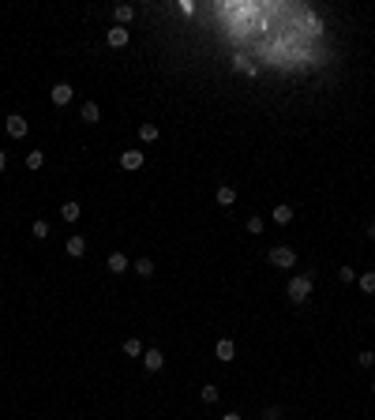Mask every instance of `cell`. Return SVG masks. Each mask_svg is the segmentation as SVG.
Here are the masks:
<instances>
[{"instance_id": "1", "label": "cell", "mask_w": 375, "mask_h": 420, "mask_svg": "<svg viewBox=\"0 0 375 420\" xmlns=\"http://www.w3.org/2000/svg\"><path fill=\"white\" fill-rule=\"evenodd\" d=\"M308 293H312V278H293L289 281V296L300 304V300H308Z\"/></svg>"}, {"instance_id": "2", "label": "cell", "mask_w": 375, "mask_h": 420, "mask_svg": "<svg viewBox=\"0 0 375 420\" xmlns=\"http://www.w3.org/2000/svg\"><path fill=\"white\" fill-rule=\"evenodd\" d=\"M270 263L274 266H293L297 255H293V248H274V252H270Z\"/></svg>"}, {"instance_id": "3", "label": "cell", "mask_w": 375, "mask_h": 420, "mask_svg": "<svg viewBox=\"0 0 375 420\" xmlns=\"http://www.w3.org/2000/svg\"><path fill=\"white\" fill-rule=\"evenodd\" d=\"M8 135H12V139H23V135H27V120H23V116H8Z\"/></svg>"}, {"instance_id": "4", "label": "cell", "mask_w": 375, "mask_h": 420, "mask_svg": "<svg viewBox=\"0 0 375 420\" xmlns=\"http://www.w3.org/2000/svg\"><path fill=\"white\" fill-rule=\"evenodd\" d=\"M143 364H146V372H161V364H165V356H161L158 349H150V353L143 356Z\"/></svg>"}, {"instance_id": "5", "label": "cell", "mask_w": 375, "mask_h": 420, "mask_svg": "<svg viewBox=\"0 0 375 420\" xmlns=\"http://www.w3.org/2000/svg\"><path fill=\"white\" fill-rule=\"evenodd\" d=\"M53 101H57V105H68V101H72V86L57 83V86H53Z\"/></svg>"}, {"instance_id": "6", "label": "cell", "mask_w": 375, "mask_h": 420, "mask_svg": "<svg viewBox=\"0 0 375 420\" xmlns=\"http://www.w3.org/2000/svg\"><path fill=\"white\" fill-rule=\"evenodd\" d=\"M120 165L124 169H139L143 165V154H139V150H124V154H120Z\"/></svg>"}, {"instance_id": "7", "label": "cell", "mask_w": 375, "mask_h": 420, "mask_svg": "<svg viewBox=\"0 0 375 420\" xmlns=\"http://www.w3.org/2000/svg\"><path fill=\"white\" fill-rule=\"evenodd\" d=\"M233 353H236V345H233L229 338H221L218 341V360H233Z\"/></svg>"}, {"instance_id": "8", "label": "cell", "mask_w": 375, "mask_h": 420, "mask_svg": "<svg viewBox=\"0 0 375 420\" xmlns=\"http://www.w3.org/2000/svg\"><path fill=\"white\" fill-rule=\"evenodd\" d=\"M109 45H116V49H120V45H128V30H124V27H113V30H109Z\"/></svg>"}, {"instance_id": "9", "label": "cell", "mask_w": 375, "mask_h": 420, "mask_svg": "<svg viewBox=\"0 0 375 420\" xmlns=\"http://www.w3.org/2000/svg\"><path fill=\"white\" fill-rule=\"evenodd\" d=\"M109 270H113V274H124V270H128V259H124L120 252H113L109 255Z\"/></svg>"}, {"instance_id": "10", "label": "cell", "mask_w": 375, "mask_h": 420, "mask_svg": "<svg viewBox=\"0 0 375 420\" xmlns=\"http://www.w3.org/2000/svg\"><path fill=\"white\" fill-rule=\"evenodd\" d=\"M60 218H64V222H75V218H79V203H64V207H60Z\"/></svg>"}, {"instance_id": "11", "label": "cell", "mask_w": 375, "mask_h": 420, "mask_svg": "<svg viewBox=\"0 0 375 420\" xmlns=\"http://www.w3.org/2000/svg\"><path fill=\"white\" fill-rule=\"evenodd\" d=\"M68 252H72V255H83V252H87V240H83V237H72V240H68Z\"/></svg>"}, {"instance_id": "12", "label": "cell", "mask_w": 375, "mask_h": 420, "mask_svg": "<svg viewBox=\"0 0 375 420\" xmlns=\"http://www.w3.org/2000/svg\"><path fill=\"white\" fill-rule=\"evenodd\" d=\"M83 120L98 124V105H94V101H87V105H83Z\"/></svg>"}, {"instance_id": "13", "label": "cell", "mask_w": 375, "mask_h": 420, "mask_svg": "<svg viewBox=\"0 0 375 420\" xmlns=\"http://www.w3.org/2000/svg\"><path fill=\"white\" fill-rule=\"evenodd\" d=\"M274 222H278V225L293 222V210H289V207H278V210H274Z\"/></svg>"}, {"instance_id": "14", "label": "cell", "mask_w": 375, "mask_h": 420, "mask_svg": "<svg viewBox=\"0 0 375 420\" xmlns=\"http://www.w3.org/2000/svg\"><path fill=\"white\" fill-rule=\"evenodd\" d=\"M42 162H45L42 150H30V154H27V165H30V169H42Z\"/></svg>"}, {"instance_id": "15", "label": "cell", "mask_w": 375, "mask_h": 420, "mask_svg": "<svg viewBox=\"0 0 375 420\" xmlns=\"http://www.w3.org/2000/svg\"><path fill=\"white\" fill-rule=\"evenodd\" d=\"M360 289H364V293H375V274H372V270L360 274Z\"/></svg>"}, {"instance_id": "16", "label": "cell", "mask_w": 375, "mask_h": 420, "mask_svg": "<svg viewBox=\"0 0 375 420\" xmlns=\"http://www.w3.org/2000/svg\"><path fill=\"white\" fill-rule=\"evenodd\" d=\"M131 15L135 12H131L128 4H120V8H116V23H131Z\"/></svg>"}, {"instance_id": "17", "label": "cell", "mask_w": 375, "mask_h": 420, "mask_svg": "<svg viewBox=\"0 0 375 420\" xmlns=\"http://www.w3.org/2000/svg\"><path fill=\"white\" fill-rule=\"evenodd\" d=\"M139 135H143L146 143H154V139H158V128H154V124H143V128H139Z\"/></svg>"}, {"instance_id": "18", "label": "cell", "mask_w": 375, "mask_h": 420, "mask_svg": "<svg viewBox=\"0 0 375 420\" xmlns=\"http://www.w3.org/2000/svg\"><path fill=\"white\" fill-rule=\"evenodd\" d=\"M233 199H236V192H233V188H218V203H225V207H229Z\"/></svg>"}, {"instance_id": "19", "label": "cell", "mask_w": 375, "mask_h": 420, "mask_svg": "<svg viewBox=\"0 0 375 420\" xmlns=\"http://www.w3.org/2000/svg\"><path fill=\"white\" fill-rule=\"evenodd\" d=\"M135 270H139L143 278H150V274H154V263H150V259H139V263H135Z\"/></svg>"}, {"instance_id": "20", "label": "cell", "mask_w": 375, "mask_h": 420, "mask_svg": "<svg viewBox=\"0 0 375 420\" xmlns=\"http://www.w3.org/2000/svg\"><path fill=\"white\" fill-rule=\"evenodd\" d=\"M124 353H128V356H139V353H143V345H139L135 338H128V341H124Z\"/></svg>"}, {"instance_id": "21", "label": "cell", "mask_w": 375, "mask_h": 420, "mask_svg": "<svg viewBox=\"0 0 375 420\" xmlns=\"http://www.w3.org/2000/svg\"><path fill=\"white\" fill-rule=\"evenodd\" d=\"M233 68H236V71H248V75H255V68H251V64H248L244 56H236V64H233Z\"/></svg>"}, {"instance_id": "22", "label": "cell", "mask_w": 375, "mask_h": 420, "mask_svg": "<svg viewBox=\"0 0 375 420\" xmlns=\"http://www.w3.org/2000/svg\"><path fill=\"white\" fill-rule=\"evenodd\" d=\"M203 402H218V387H203Z\"/></svg>"}, {"instance_id": "23", "label": "cell", "mask_w": 375, "mask_h": 420, "mask_svg": "<svg viewBox=\"0 0 375 420\" xmlns=\"http://www.w3.org/2000/svg\"><path fill=\"white\" fill-rule=\"evenodd\" d=\"M263 420H278V413H274V409H266V413H263Z\"/></svg>"}, {"instance_id": "24", "label": "cell", "mask_w": 375, "mask_h": 420, "mask_svg": "<svg viewBox=\"0 0 375 420\" xmlns=\"http://www.w3.org/2000/svg\"><path fill=\"white\" fill-rule=\"evenodd\" d=\"M221 420H240V417H236V413H225V417H221Z\"/></svg>"}, {"instance_id": "25", "label": "cell", "mask_w": 375, "mask_h": 420, "mask_svg": "<svg viewBox=\"0 0 375 420\" xmlns=\"http://www.w3.org/2000/svg\"><path fill=\"white\" fill-rule=\"evenodd\" d=\"M0 169H4V150H0Z\"/></svg>"}, {"instance_id": "26", "label": "cell", "mask_w": 375, "mask_h": 420, "mask_svg": "<svg viewBox=\"0 0 375 420\" xmlns=\"http://www.w3.org/2000/svg\"><path fill=\"white\" fill-rule=\"evenodd\" d=\"M372 240H375V225H372Z\"/></svg>"}]
</instances>
